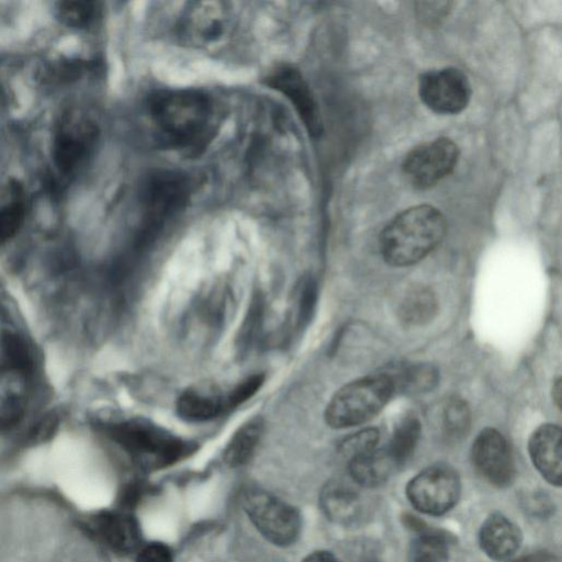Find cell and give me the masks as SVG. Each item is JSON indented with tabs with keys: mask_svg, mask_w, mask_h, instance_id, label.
<instances>
[{
	"mask_svg": "<svg viewBox=\"0 0 562 562\" xmlns=\"http://www.w3.org/2000/svg\"><path fill=\"white\" fill-rule=\"evenodd\" d=\"M446 231V218L437 207L411 206L395 215L381 232L382 257L393 267L412 266L441 243Z\"/></svg>",
	"mask_w": 562,
	"mask_h": 562,
	"instance_id": "cell-1",
	"label": "cell"
},
{
	"mask_svg": "<svg viewBox=\"0 0 562 562\" xmlns=\"http://www.w3.org/2000/svg\"><path fill=\"white\" fill-rule=\"evenodd\" d=\"M148 106L156 126L177 146H195L212 131L214 106L201 91L161 90L150 97Z\"/></svg>",
	"mask_w": 562,
	"mask_h": 562,
	"instance_id": "cell-2",
	"label": "cell"
},
{
	"mask_svg": "<svg viewBox=\"0 0 562 562\" xmlns=\"http://www.w3.org/2000/svg\"><path fill=\"white\" fill-rule=\"evenodd\" d=\"M110 437L144 469H161L190 454L195 445L145 418H132L108 428Z\"/></svg>",
	"mask_w": 562,
	"mask_h": 562,
	"instance_id": "cell-3",
	"label": "cell"
},
{
	"mask_svg": "<svg viewBox=\"0 0 562 562\" xmlns=\"http://www.w3.org/2000/svg\"><path fill=\"white\" fill-rule=\"evenodd\" d=\"M395 392L389 373L371 374L344 385L330 398L324 418L331 428L364 424L387 404Z\"/></svg>",
	"mask_w": 562,
	"mask_h": 562,
	"instance_id": "cell-4",
	"label": "cell"
},
{
	"mask_svg": "<svg viewBox=\"0 0 562 562\" xmlns=\"http://www.w3.org/2000/svg\"><path fill=\"white\" fill-rule=\"evenodd\" d=\"M189 195V180L181 173L158 171L149 176L140 190V243L153 238L167 221L181 211Z\"/></svg>",
	"mask_w": 562,
	"mask_h": 562,
	"instance_id": "cell-5",
	"label": "cell"
},
{
	"mask_svg": "<svg viewBox=\"0 0 562 562\" xmlns=\"http://www.w3.org/2000/svg\"><path fill=\"white\" fill-rule=\"evenodd\" d=\"M244 509L259 533L274 546L289 547L301 532L299 512L279 497L250 490L243 498Z\"/></svg>",
	"mask_w": 562,
	"mask_h": 562,
	"instance_id": "cell-6",
	"label": "cell"
},
{
	"mask_svg": "<svg viewBox=\"0 0 562 562\" xmlns=\"http://www.w3.org/2000/svg\"><path fill=\"white\" fill-rule=\"evenodd\" d=\"M405 493L416 510L440 516L458 503L461 483L454 469L447 464H434L411 479Z\"/></svg>",
	"mask_w": 562,
	"mask_h": 562,
	"instance_id": "cell-7",
	"label": "cell"
},
{
	"mask_svg": "<svg viewBox=\"0 0 562 562\" xmlns=\"http://www.w3.org/2000/svg\"><path fill=\"white\" fill-rule=\"evenodd\" d=\"M460 150L448 137H439L411 149L402 162V173L415 189L434 187L456 168Z\"/></svg>",
	"mask_w": 562,
	"mask_h": 562,
	"instance_id": "cell-8",
	"label": "cell"
},
{
	"mask_svg": "<svg viewBox=\"0 0 562 562\" xmlns=\"http://www.w3.org/2000/svg\"><path fill=\"white\" fill-rule=\"evenodd\" d=\"M422 102L438 114H457L463 111L472 95L468 76L458 68L429 69L418 78Z\"/></svg>",
	"mask_w": 562,
	"mask_h": 562,
	"instance_id": "cell-9",
	"label": "cell"
},
{
	"mask_svg": "<svg viewBox=\"0 0 562 562\" xmlns=\"http://www.w3.org/2000/svg\"><path fill=\"white\" fill-rule=\"evenodd\" d=\"M234 14L226 2L190 3L180 21V34L198 47L220 42L229 34Z\"/></svg>",
	"mask_w": 562,
	"mask_h": 562,
	"instance_id": "cell-10",
	"label": "cell"
},
{
	"mask_svg": "<svg viewBox=\"0 0 562 562\" xmlns=\"http://www.w3.org/2000/svg\"><path fill=\"white\" fill-rule=\"evenodd\" d=\"M476 472L497 487L508 486L515 477V463L506 438L494 428L483 429L471 447Z\"/></svg>",
	"mask_w": 562,
	"mask_h": 562,
	"instance_id": "cell-11",
	"label": "cell"
},
{
	"mask_svg": "<svg viewBox=\"0 0 562 562\" xmlns=\"http://www.w3.org/2000/svg\"><path fill=\"white\" fill-rule=\"evenodd\" d=\"M267 83L289 100L311 136H321L323 133L321 112L307 82L299 70L291 67L278 69L268 77Z\"/></svg>",
	"mask_w": 562,
	"mask_h": 562,
	"instance_id": "cell-12",
	"label": "cell"
},
{
	"mask_svg": "<svg viewBox=\"0 0 562 562\" xmlns=\"http://www.w3.org/2000/svg\"><path fill=\"white\" fill-rule=\"evenodd\" d=\"M359 485L353 481L334 480L321 492L319 503L326 517L342 526L364 519L367 505Z\"/></svg>",
	"mask_w": 562,
	"mask_h": 562,
	"instance_id": "cell-13",
	"label": "cell"
},
{
	"mask_svg": "<svg viewBox=\"0 0 562 562\" xmlns=\"http://www.w3.org/2000/svg\"><path fill=\"white\" fill-rule=\"evenodd\" d=\"M530 459L551 485L561 486L562 482V431L559 425L543 424L530 436L528 441Z\"/></svg>",
	"mask_w": 562,
	"mask_h": 562,
	"instance_id": "cell-14",
	"label": "cell"
},
{
	"mask_svg": "<svg viewBox=\"0 0 562 562\" xmlns=\"http://www.w3.org/2000/svg\"><path fill=\"white\" fill-rule=\"evenodd\" d=\"M97 535L114 551L131 553L142 542L137 519L127 512H102L93 518Z\"/></svg>",
	"mask_w": 562,
	"mask_h": 562,
	"instance_id": "cell-15",
	"label": "cell"
},
{
	"mask_svg": "<svg viewBox=\"0 0 562 562\" xmlns=\"http://www.w3.org/2000/svg\"><path fill=\"white\" fill-rule=\"evenodd\" d=\"M522 541L520 529L506 516L495 512L486 517L479 532L482 551L496 561L512 558Z\"/></svg>",
	"mask_w": 562,
	"mask_h": 562,
	"instance_id": "cell-16",
	"label": "cell"
},
{
	"mask_svg": "<svg viewBox=\"0 0 562 562\" xmlns=\"http://www.w3.org/2000/svg\"><path fill=\"white\" fill-rule=\"evenodd\" d=\"M27 403L26 371L0 367V429H10L22 419Z\"/></svg>",
	"mask_w": 562,
	"mask_h": 562,
	"instance_id": "cell-17",
	"label": "cell"
},
{
	"mask_svg": "<svg viewBox=\"0 0 562 562\" xmlns=\"http://www.w3.org/2000/svg\"><path fill=\"white\" fill-rule=\"evenodd\" d=\"M95 139L90 125L63 126L54 140L53 156L57 168L69 173L88 156Z\"/></svg>",
	"mask_w": 562,
	"mask_h": 562,
	"instance_id": "cell-18",
	"label": "cell"
},
{
	"mask_svg": "<svg viewBox=\"0 0 562 562\" xmlns=\"http://www.w3.org/2000/svg\"><path fill=\"white\" fill-rule=\"evenodd\" d=\"M395 469L396 465L385 447L375 448L348 460L349 477L362 488L383 484Z\"/></svg>",
	"mask_w": 562,
	"mask_h": 562,
	"instance_id": "cell-19",
	"label": "cell"
},
{
	"mask_svg": "<svg viewBox=\"0 0 562 562\" xmlns=\"http://www.w3.org/2000/svg\"><path fill=\"white\" fill-rule=\"evenodd\" d=\"M176 409L179 417L187 422H207L225 412L224 395L215 391L189 389L179 395Z\"/></svg>",
	"mask_w": 562,
	"mask_h": 562,
	"instance_id": "cell-20",
	"label": "cell"
},
{
	"mask_svg": "<svg viewBox=\"0 0 562 562\" xmlns=\"http://www.w3.org/2000/svg\"><path fill=\"white\" fill-rule=\"evenodd\" d=\"M262 429L263 424L259 417L251 418L239 426L224 449L225 463L234 468L246 463L261 437Z\"/></svg>",
	"mask_w": 562,
	"mask_h": 562,
	"instance_id": "cell-21",
	"label": "cell"
},
{
	"mask_svg": "<svg viewBox=\"0 0 562 562\" xmlns=\"http://www.w3.org/2000/svg\"><path fill=\"white\" fill-rule=\"evenodd\" d=\"M437 312V300L434 292L424 285L413 286L403 296L398 315L407 325H424L432 319Z\"/></svg>",
	"mask_w": 562,
	"mask_h": 562,
	"instance_id": "cell-22",
	"label": "cell"
},
{
	"mask_svg": "<svg viewBox=\"0 0 562 562\" xmlns=\"http://www.w3.org/2000/svg\"><path fill=\"white\" fill-rule=\"evenodd\" d=\"M422 426L417 417L407 415L394 427L385 447L396 468L403 465L413 454L420 437Z\"/></svg>",
	"mask_w": 562,
	"mask_h": 562,
	"instance_id": "cell-23",
	"label": "cell"
},
{
	"mask_svg": "<svg viewBox=\"0 0 562 562\" xmlns=\"http://www.w3.org/2000/svg\"><path fill=\"white\" fill-rule=\"evenodd\" d=\"M390 374V373H389ZM395 390L407 394H420L435 387L438 382V372L428 363H414L401 368L397 373L390 374Z\"/></svg>",
	"mask_w": 562,
	"mask_h": 562,
	"instance_id": "cell-24",
	"label": "cell"
},
{
	"mask_svg": "<svg viewBox=\"0 0 562 562\" xmlns=\"http://www.w3.org/2000/svg\"><path fill=\"white\" fill-rule=\"evenodd\" d=\"M449 549L445 538L432 532H423L412 541L409 562H448Z\"/></svg>",
	"mask_w": 562,
	"mask_h": 562,
	"instance_id": "cell-25",
	"label": "cell"
},
{
	"mask_svg": "<svg viewBox=\"0 0 562 562\" xmlns=\"http://www.w3.org/2000/svg\"><path fill=\"white\" fill-rule=\"evenodd\" d=\"M445 435L450 439H460L470 428V409L465 401L458 396L446 401L441 411Z\"/></svg>",
	"mask_w": 562,
	"mask_h": 562,
	"instance_id": "cell-26",
	"label": "cell"
},
{
	"mask_svg": "<svg viewBox=\"0 0 562 562\" xmlns=\"http://www.w3.org/2000/svg\"><path fill=\"white\" fill-rule=\"evenodd\" d=\"M25 205L22 191L15 187L12 198L0 206V243L13 237L23 224Z\"/></svg>",
	"mask_w": 562,
	"mask_h": 562,
	"instance_id": "cell-27",
	"label": "cell"
},
{
	"mask_svg": "<svg viewBox=\"0 0 562 562\" xmlns=\"http://www.w3.org/2000/svg\"><path fill=\"white\" fill-rule=\"evenodd\" d=\"M57 11L64 23L75 27H87L98 14L97 4L91 1H64Z\"/></svg>",
	"mask_w": 562,
	"mask_h": 562,
	"instance_id": "cell-28",
	"label": "cell"
},
{
	"mask_svg": "<svg viewBox=\"0 0 562 562\" xmlns=\"http://www.w3.org/2000/svg\"><path fill=\"white\" fill-rule=\"evenodd\" d=\"M380 432L376 428H366L347 437L340 446L341 453L349 459L376 448Z\"/></svg>",
	"mask_w": 562,
	"mask_h": 562,
	"instance_id": "cell-29",
	"label": "cell"
},
{
	"mask_svg": "<svg viewBox=\"0 0 562 562\" xmlns=\"http://www.w3.org/2000/svg\"><path fill=\"white\" fill-rule=\"evenodd\" d=\"M265 382V375L256 373L238 382L228 393L224 395L225 412L251 398Z\"/></svg>",
	"mask_w": 562,
	"mask_h": 562,
	"instance_id": "cell-30",
	"label": "cell"
},
{
	"mask_svg": "<svg viewBox=\"0 0 562 562\" xmlns=\"http://www.w3.org/2000/svg\"><path fill=\"white\" fill-rule=\"evenodd\" d=\"M3 353L5 356V363L8 366L29 370L31 363L27 346L16 335H7L2 341Z\"/></svg>",
	"mask_w": 562,
	"mask_h": 562,
	"instance_id": "cell-31",
	"label": "cell"
},
{
	"mask_svg": "<svg viewBox=\"0 0 562 562\" xmlns=\"http://www.w3.org/2000/svg\"><path fill=\"white\" fill-rule=\"evenodd\" d=\"M297 299V322L305 326L310 321L316 302V284L313 279H304Z\"/></svg>",
	"mask_w": 562,
	"mask_h": 562,
	"instance_id": "cell-32",
	"label": "cell"
},
{
	"mask_svg": "<svg viewBox=\"0 0 562 562\" xmlns=\"http://www.w3.org/2000/svg\"><path fill=\"white\" fill-rule=\"evenodd\" d=\"M262 315V301L259 296H255L250 304L246 319L243 323L239 334V348H246L251 344L257 334L258 326Z\"/></svg>",
	"mask_w": 562,
	"mask_h": 562,
	"instance_id": "cell-33",
	"label": "cell"
},
{
	"mask_svg": "<svg viewBox=\"0 0 562 562\" xmlns=\"http://www.w3.org/2000/svg\"><path fill=\"white\" fill-rule=\"evenodd\" d=\"M136 562H173V560L168 546L150 542L138 550Z\"/></svg>",
	"mask_w": 562,
	"mask_h": 562,
	"instance_id": "cell-34",
	"label": "cell"
},
{
	"mask_svg": "<svg viewBox=\"0 0 562 562\" xmlns=\"http://www.w3.org/2000/svg\"><path fill=\"white\" fill-rule=\"evenodd\" d=\"M302 562H340L333 553L324 550L314 551L306 555Z\"/></svg>",
	"mask_w": 562,
	"mask_h": 562,
	"instance_id": "cell-35",
	"label": "cell"
},
{
	"mask_svg": "<svg viewBox=\"0 0 562 562\" xmlns=\"http://www.w3.org/2000/svg\"><path fill=\"white\" fill-rule=\"evenodd\" d=\"M551 558L544 552H535L528 555L520 557L510 562H550Z\"/></svg>",
	"mask_w": 562,
	"mask_h": 562,
	"instance_id": "cell-36",
	"label": "cell"
},
{
	"mask_svg": "<svg viewBox=\"0 0 562 562\" xmlns=\"http://www.w3.org/2000/svg\"><path fill=\"white\" fill-rule=\"evenodd\" d=\"M553 392L557 394L554 396V400L558 402V405L560 406V402H561V380L559 379L555 383V385L553 386Z\"/></svg>",
	"mask_w": 562,
	"mask_h": 562,
	"instance_id": "cell-37",
	"label": "cell"
},
{
	"mask_svg": "<svg viewBox=\"0 0 562 562\" xmlns=\"http://www.w3.org/2000/svg\"><path fill=\"white\" fill-rule=\"evenodd\" d=\"M368 562H376V561H368Z\"/></svg>",
	"mask_w": 562,
	"mask_h": 562,
	"instance_id": "cell-38",
	"label": "cell"
}]
</instances>
